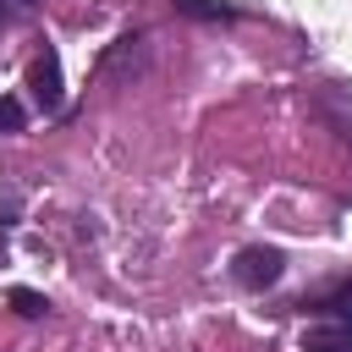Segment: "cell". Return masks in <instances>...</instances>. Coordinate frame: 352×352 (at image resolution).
Here are the masks:
<instances>
[{
	"mask_svg": "<svg viewBox=\"0 0 352 352\" xmlns=\"http://www.w3.org/2000/svg\"><path fill=\"white\" fill-rule=\"evenodd\" d=\"M182 16H198V22H236L242 11L236 6H220V0H170Z\"/></svg>",
	"mask_w": 352,
	"mask_h": 352,
	"instance_id": "cell-5",
	"label": "cell"
},
{
	"mask_svg": "<svg viewBox=\"0 0 352 352\" xmlns=\"http://www.w3.org/2000/svg\"><path fill=\"white\" fill-rule=\"evenodd\" d=\"M28 88H33V99H38V110H44V116H60V110H66L60 55H55V50H38V55H33V66H28Z\"/></svg>",
	"mask_w": 352,
	"mask_h": 352,
	"instance_id": "cell-2",
	"label": "cell"
},
{
	"mask_svg": "<svg viewBox=\"0 0 352 352\" xmlns=\"http://www.w3.org/2000/svg\"><path fill=\"white\" fill-rule=\"evenodd\" d=\"M11 308H16V314H28V319H38V314H44L50 302H44L38 292H28V286H16V292H11Z\"/></svg>",
	"mask_w": 352,
	"mask_h": 352,
	"instance_id": "cell-7",
	"label": "cell"
},
{
	"mask_svg": "<svg viewBox=\"0 0 352 352\" xmlns=\"http://www.w3.org/2000/svg\"><path fill=\"white\" fill-rule=\"evenodd\" d=\"M22 126H28V110H22V99L0 94V132H22Z\"/></svg>",
	"mask_w": 352,
	"mask_h": 352,
	"instance_id": "cell-6",
	"label": "cell"
},
{
	"mask_svg": "<svg viewBox=\"0 0 352 352\" xmlns=\"http://www.w3.org/2000/svg\"><path fill=\"white\" fill-rule=\"evenodd\" d=\"M33 6H38V0H0V28H11V22H16V16H28Z\"/></svg>",
	"mask_w": 352,
	"mask_h": 352,
	"instance_id": "cell-8",
	"label": "cell"
},
{
	"mask_svg": "<svg viewBox=\"0 0 352 352\" xmlns=\"http://www.w3.org/2000/svg\"><path fill=\"white\" fill-rule=\"evenodd\" d=\"M280 275H286V253H280V248L253 242V248H242V253L231 258V280H236L242 292H264V286H275Z\"/></svg>",
	"mask_w": 352,
	"mask_h": 352,
	"instance_id": "cell-1",
	"label": "cell"
},
{
	"mask_svg": "<svg viewBox=\"0 0 352 352\" xmlns=\"http://www.w3.org/2000/svg\"><path fill=\"white\" fill-rule=\"evenodd\" d=\"M292 308H297V314H330V319H352V275H341V280H330V286H319V292H302Z\"/></svg>",
	"mask_w": 352,
	"mask_h": 352,
	"instance_id": "cell-3",
	"label": "cell"
},
{
	"mask_svg": "<svg viewBox=\"0 0 352 352\" xmlns=\"http://www.w3.org/2000/svg\"><path fill=\"white\" fill-rule=\"evenodd\" d=\"M302 352H352V319H319L302 330Z\"/></svg>",
	"mask_w": 352,
	"mask_h": 352,
	"instance_id": "cell-4",
	"label": "cell"
}]
</instances>
